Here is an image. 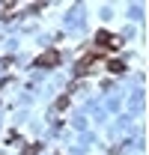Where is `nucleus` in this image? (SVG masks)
Returning <instances> with one entry per match:
<instances>
[{"label": "nucleus", "mask_w": 149, "mask_h": 155, "mask_svg": "<svg viewBox=\"0 0 149 155\" xmlns=\"http://www.w3.org/2000/svg\"><path fill=\"white\" fill-rule=\"evenodd\" d=\"M108 72H113V75H122V72H125V63H122V60H108Z\"/></svg>", "instance_id": "4"}, {"label": "nucleus", "mask_w": 149, "mask_h": 155, "mask_svg": "<svg viewBox=\"0 0 149 155\" xmlns=\"http://www.w3.org/2000/svg\"><path fill=\"white\" fill-rule=\"evenodd\" d=\"M63 107H69V96H60V98H57V110H63Z\"/></svg>", "instance_id": "6"}, {"label": "nucleus", "mask_w": 149, "mask_h": 155, "mask_svg": "<svg viewBox=\"0 0 149 155\" xmlns=\"http://www.w3.org/2000/svg\"><path fill=\"white\" fill-rule=\"evenodd\" d=\"M36 66L39 69H54V66H60V51H45V54H39L36 57Z\"/></svg>", "instance_id": "3"}, {"label": "nucleus", "mask_w": 149, "mask_h": 155, "mask_svg": "<svg viewBox=\"0 0 149 155\" xmlns=\"http://www.w3.org/2000/svg\"><path fill=\"white\" fill-rule=\"evenodd\" d=\"M95 45H98V48H111V51H116V48H122V39L101 30V33H95Z\"/></svg>", "instance_id": "2"}, {"label": "nucleus", "mask_w": 149, "mask_h": 155, "mask_svg": "<svg viewBox=\"0 0 149 155\" xmlns=\"http://www.w3.org/2000/svg\"><path fill=\"white\" fill-rule=\"evenodd\" d=\"M101 63H104L101 54H90V57H84L78 66H74V72H78V75H87V72H93L95 66H101Z\"/></svg>", "instance_id": "1"}, {"label": "nucleus", "mask_w": 149, "mask_h": 155, "mask_svg": "<svg viewBox=\"0 0 149 155\" xmlns=\"http://www.w3.org/2000/svg\"><path fill=\"white\" fill-rule=\"evenodd\" d=\"M39 149H42V143H30V146H24V152H21V155H36Z\"/></svg>", "instance_id": "5"}]
</instances>
